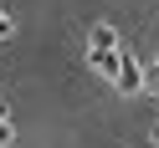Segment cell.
I'll return each instance as SVG.
<instances>
[{
    "mask_svg": "<svg viewBox=\"0 0 159 148\" xmlns=\"http://www.w3.org/2000/svg\"><path fill=\"white\" fill-rule=\"evenodd\" d=\"M113 82H118V92H139V87H144V72H139V61L128 51H123V72H118Z\"/></svg>",
    "mask_w": 159,
    "mask_h": 148,
    "instance_id": "6da1fadb",
    "label": "cell"
},
{
    "mask_svg": "<svg viewBox=\"0 0 159 148\" xmlns=\"http://www.w3.org/2000/svg\"><path fill=\"white\" fill-rule=\"evenodd\" d=\"M93 51H118V31L113 26H98L93 31Z\"/></svg>",
    "mask_w": 159,
    "mask_h": 148,
    "instance_id": "7a4b0ae2",
    "label": "cell"
},
{
    "mask_svg": "<svg viewBox=\"0 0 159 148\" xmlns=\"http://www.w3.org/2000/svg\"><path fill=\"white\" fill-rule=\"evenodd\" d=\"M11 133H16V128H11V117H0V148L11 143Z\"/></svg>",
    "mask_w": 159,
    "mask_h": 148,
    "instance_id": "3957f363",
    "label": "cell"
},
{
    "mask_svg": "<svg viewBox=\"0 0 159 148\" xmlns=\"http://www.w3.org/2000/svg\"><path fill=\"white\" fill-rule=\"evenodd\" d=\"M11 31H16V26H11V15L0 11V41H5V36H11Z\"/></svg>",
    "mask_w": 159,
    "mask_h": 148,
    "instance_id": "277c9868",
    "label": "cell"
},
{
    "mask_svg": "<svg viewBox=\"0 0 159 148\" xmlns=\"http://www.w3.org/2000/svg\"><path fill=\"white\" fill-rule=\"evenodd\" d=\"M149 143H154V148H159V128H154V133H149Z\"/></svg>",
    "mask_w": 159,
    "mask_h": 148,
    "instance_id": "5b68a950",
    "label": "cell"
},
{
    "mask_svg": "<svg viewBox=\"0 0 159 148\" xmlns=\"http://www.w3.org/2000/svg\"><path fill=\"white\" fill-rule=\"evenodd\" d=\"M0 117H5V102H0Z\"/></svg>",
    "mask_w": 159,
    "mask_h": 148,
    "instance_id": "8992f818",
    "label": "cell"
},
{
    "mask_svg": "<svg viewBox=\"0 0 159 148\" xmlns=\"http://www.w3.org/2000/svg\"><path fill=\"white\" fill-rule=\"evenodd\" d=\"M154 66H159V56H154Z\"/></svg>",
    "mask_w": 159,
    "mask_h": 148,
    "instance_id": "52a82bcc",
    "label": "cell"
}]
</instances>
